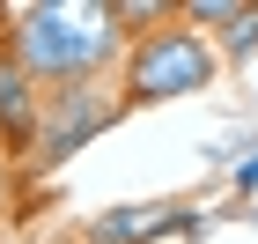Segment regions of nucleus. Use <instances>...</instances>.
I'll use <instances>...</instances> for the list:
<instances>
[{"mask_svg": "<svg viewBox=\"0 0 258 244\" xmlns=\"http://www.w3.org/2000/svg\"><path fill=\"white\" fill-rule=\"evenodd\" d=\"M8 22H15L8 60L30 81H52V89L96 81L111 60H125V30L103 0H37V8H15Z\"/></svg>", "mask_w": 258, "mask_h": 244, "instance_id": "f257e3e1", "label": "nucleus"}, {"mask_svg": "<svg viewBox=\"0 0 258 244\" xmlns=\"http://www.w3.org/2000/svg\"><path fill=\"white\" fill-rule=\"evenodd\" d=\"M214 67L221 52L199 37L192 22H155L125 44V104H177V96H199L214 89Z\"/></svg>", "mask_w": 258, "mask_h": 244, "instance_id": "f03ea898", "label": "nucleus"}, {"mask_svg": "<svg viewBox=\"0 0 258 244\" xmlns=\"http://www.w3.org/2000/svg\"><path fill=\"white\" fill-rule=\"evenodd\" d=\"M125 111V96H96V81H74V89H44V111H37V163H67L89 133Z\"/></svg>", "mask_w": 258, "mask_h": 244, "instance_id": "7ed1b4c3", "label": "nucleus"}, {"mask_svg": "<svg viewBox=\"0 0 258 244\" xmlns=\"http://www.w3.org/2000/svg\"><path fill=\"white\" fill-rule=\"evenodd\" d=\"M207 215H184L177 200H133V207H111L89 222V244H155V237H199Z\"/></svg>", "mask_w": 258, "mask_h": 244, "instance_id": "20e7f679", "label": "nucleus"}, {"mask_svg": "<svg viewBox=\"0 0 258 244\" xmlns=\"http://www.w3.org/2000/svg\"><path fill=\"white\" fill-rule=\"evenodd\" d=\"M37 111H44L37 81L0 52V141H8V148H30V141H37Z\"/></svg>", "mask_w": 258, "mask_h": 244, "instance_id": "39448f33", "label": "nucleus"}, {"mask_svg": "<svg viewBox=\"0 0 258 244\" xmlns=\"http://www.w3.org/2000/svg\"><path fill=\"white\" fill-rule=\"evenodd\" d=\"M214 52H221V60H251V52H258V8H236V22L221 30Z\"/></svg>", "mask_w": 258, "mask_h": 244, "instance_id": "423d86ee", "label": "nucleus"}, {"mask_svg": "<svg viewBox=\"0 0 258 244\" xmlns=\"http://www.w3.org/2000/svg\"><path fill=\"white\" fill-rule=\"evenodd\" d=\"M229 178H236V192H258V141H251V156L229 163Z\"/></svg>", "mask_w": 258, "mask_h": 244, "instance_id": "0eeeda50", "label": "nucleus"}]
</instances>
